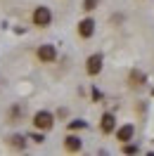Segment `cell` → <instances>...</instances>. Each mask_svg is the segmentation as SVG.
Segmentation results:
<instances>
[{
    "instance_id": "1",
    "label": "cell",
    "mask_w": 154,
    "mask_h": 156,
    "mask_svg": "<svg viewBox=\"0 0 154 156\" xmlns=\"http://www.w3.org/2000/svg\"><path fill=\"white\" fill-rule=\"evenodd\" d=\"M31 21H33V26H38V29L50 26V24H52V12H50V7H45V5L36 7L33 14H31Z\"/></svg>"
},
{
    "instance_id": "2",
    "label": "cell",
    "mask_w": 154,
    "mask_h": 156,
    "mask_svg": "<svg viewBox=\"0 0 154 156\" xmlns=\"http://www.w3.org/2000/svg\"><path fill=\"white\" fill-rule=\"evenodd\" d=\"M33 128L36 130H52L55 128V116L50 111H36L33 114Z\"/></svg>"
},
{
    "instance_id": "3",
    "label": "cell",
    "mask_w": 154,
    "mask_h": 156,
    "mask_svg": "<svg viewBox=\"0 0 154 156\" xmlns=\"http://www.w3.org/2000/svg\"><path fill=\"white\" fill-rule=\"evenodd\" d=\"M102 66H105V57L95 52V55H90L86 59V73L88 76H97V73H102Z\"/></svg>"
},
{
    "instance_id": "4",
    "label": "cell",
    "mask_w": 154,
    "mask_h": 156,
    "mask_svg": "<svg viewBox=\"0 0 154 156\" xmlns=\"http://www.w3.org/2000/svg\"><path fill=\"white\" fill-rule=\"evenodd\" d=\"M36 57H38V62H43V64H52V62L57 59V50H55V45H40V48L36 50Z\"/></svg>"
},
{
    "instance_id": "5",
    "label": "cell",
    "mask_w": 154,
    "mask_h": 156,
    "mask_svg": "<svg viewBox=\"0 0 154 156\" xmlns=\"http://www.w3.org/2000/svg\"><path fill=\"white\" fill-rule=\"evenodd\" d=\"M100 130L105 133V135H109V133H114L116 130V116L114 114H102V118H100Z\"/></svg>"
},
{
    "instance_id": "6",
    "label": "cell",
    "mask_w": 154,
    "mask_h": 156,
    "mask_svg": "<svg viewBox=\"0 0 154 156\" xmlns=\"http://www.w3.org/2000/svg\"><path fill=\"white\" fill-rule=\"evenodd\" d=\"M93 33H95V21L90 19V17L78 21V36H81V38H90Z\"/></svg>"
},
{
    "instance_id": "7",
    "label": "cell",
    "mask_w": 154,
    "mask_h": 156,
    "mask_svg": "<svg viewBox=\"0 0 154 156\" xmlns=\"http://www.w3.org/2000/svg\"><path fill=\"white\" fill-rule=\"evenodd\" d=\"M135 135V126H130V123H126V126H121L119 130H116V140L123 144V142H130Z\"/></svg>"
},
{
    "instance_id": "8",
    "label": "cell",
    "mask_w": 154,
    "mask_h": 156,
    "mask_svg": "<svg viewBox=\"0 0 154 156\" xmlns=\"http://www.w3.org/2000/svg\"><path fill=\"white\" fill-rule=\"evenodd\" d=\"M81 147H83L81 137H76V135H67L64 137V149H67V151L76 154V151H81Z\"/></svg>"
},
{
    "instance_id": "9",
    "label": "cell",
    "mask_w": 154,
    "mask_h": 156,
    "mask_svg": "<svg viewBox=\"0 0 154 156\" xmlns=\"http://www.w3.org/2000/svg\"><path fill=\"white\" fill-rule=\"evenodd\" d=\"M128 83H130V88H142L145 83H147V76H145L142 71L133 69V71H130V76H128Z\"/></svg>"
},
{
    "instance_id": "10",
    "label": "cell",
    "mask_w": 154,
    "mask_h": 156,
    "mask_svg": "<svg viewBox=\"0 0 154 156\" xmlns=\"http://www.w3.org/2000/svg\"><path fill=\"white\" fill-rule=\"evenodd\" d=\"M7 144H10L12 149H26V137L24 135H12L10 140H7Z\"/></svg>"
},
{
    "instance_id": "11",
    "label": "cell",
    "mask_w": 154,
    "mask_h": 156,
    "mask_svg": "<svg viewBox=\"0 0 154 156\" xmlns=\"http://www.w3.org/2000/svg\"><path fill=\"white\" fill-rule=\"evenodd\" d=\"M21 111H24V109H21L19 104H17V107H12L10 111H7V123H17L19 116H21Z\"/></svg>"
},
{
    "instance_id": "12",
    "label": "cell",
    "mask_w": 154,
    "mask_h": 156,
    "mask_svg": "<svg viewBox=\"0 0 154 156\" xmlns=\"http://www.w3.org/2000/svg\"><path fill=\"white\" fill-rule=\"evenodd\" d=\"M97 5H100V0H83V10H86V12L97 10Z\"/></svg>"
},
{
    "instance_id": "13",
    "label": "cell",
    "mask_w": 154,
    "mask_h": 156,
    "mask_svg": "<svg viewBox=\"0 0 154 156\" xmlns=\"http://www.w3.org/2000/svg\"><path fill=\"white\" fill-rule=\"evenodd\" d=\"M121 151H123V154H138L140 149H138L135 144H130V142H123V147H121Z\"/></svg>"
},
{
    "instance_id": "14",
    "label": "cell",
    "mask_w": 154,
    "mask_h": 156,
    "mask_svg": "<svg viewBox=\"0 0 154 156\" xmlns=\"http://www.w3.org/2000/svg\"><path fill=\"white\" fill-rule=\"evenodd\" d=\"M88 123L86 121H81V118H76V121H71V123H69V130H81V128H86Z\"/></svg>"
},
{
    "instance_id": "15",
    "label": "cell",
    "mask_w": 154,
    "mask_h": 156,
    "mask_svg": "<svg viewBox=\"0 0 154 156\" xmlns=\"http://www.w3.org/2000/svg\"><path fill=\"white\" fill-rule=\"evenodd\" d=\"M31 140H33L36 144H40V142H43V135H31Z\"/></svg>"
}]
</instances>
